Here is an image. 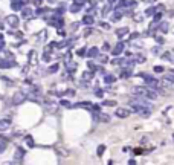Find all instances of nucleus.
<instances>
[{"label": "nucleus", "mask_w": 174, "mask_h": 165, "mask_svg": "<svg viewBox=\"0 0 174 165\" xmlns=\"http://www.w3.org/2000/svg\"><path fill=\"white\" fill-rule=\"evenodd\" d=\"M98 58H101V63H107V61H109L105 55H101V57H98Z\"/></svg>", "instance_id": "nucleus-42"}, {"label": "nucleus", "mask_w": 174, "mask_h": 165, "mask_svg": "<svg viewBox=\"0 0 174 165\" xmlns=\"http://www.w3.org/2000/svg\"><path fill=\"white\" fill-rule=\"evenodd\" d=\"M93 77V71H89V72H84V80H87L89 81L90 78Z\"/></svg>", "instance_id": "nucleus-29"}, {"label": "nucleus", "mask_w": 174, "mask_h": 165, "mask_svg": "<svg viewBox=\"0 0 174 165\" xmlns=\"http://www.w3.org/2000/svg\"><path fill=\"white\" fill-rule=\"evenodd\" d=\"M160 51H162V47H160V46H156V47H153V49H151L153 54H159Z\"/></svg>", "instance_id": "nucleus-36"}, {"label": "nucleus", "mask_w": 174, "mask_h": 165, "mask_svg": "<svg viewBox=\"0 0 174 165\" xmlns=\"http://www.w3.org/2000/svg\"><path fill=\"white\" fill-rule=\"evenodd\" d=\"M124 43H118L115 47H113V49H112V55H119V54H121L122 51H124Z\"/></svg>", "instance_id": "nucleus-10"}, {"label": "nucleus", "mask_w": 174, "mask_h": 165, "mask_svg": "<svg viewBox=\"0 0 174 165\" xmlns=\"http://www.w3.org/2000/svg\"><path fill=\"white\" fill-rule=\"evenodd\" d=\"M153 17H154V22H156V23H159V20L162 18V12H159V11H157V12H156Z\"/></svg>", "instance_id": "nucleus-31"}, {"label": "nucleus", "mask_w": 174, "mask_h": 165, "mask_svg": "<svg viewBox=\"0 0 174 165\" xmlns=\"http://www.w3.org/2000/svg\"><path fill=\"white\" fill-rule=\"evenodd\" d=\"M163 81H166V82H171V84H174V73L171 72V73H166V75H163Z\"/></svg>", "instance_id": "nucleus-18"}, {"label": "nucleus", "mask_w": 174, "mask_h": 165, "mask_svg": "<svg viewBox=\"0 0 174 165\" xmlns=\"http://www.w3.org/2000/svg\"><path fill=\"white\" fill-rule=\"evenodd\" d=\"M95 96H98V98H101V96H102V90H101V89H96V90H95Z\"/></svg>", "instance_id": "nucleus-38"}, {"label": "nucleus", "mask_w": 174, "mask_h": 165, "mask_svg": "<svg viewBox=\"0 0 174 165\" xmlns=\"http://www.w3.org/2000/svg\"><path fill=\"white\" fill-rule=\"evenodd\" d=\"M72 14H76V12H79L81 11V5H76V3H73L72 6H70V9H69Z\"/></svg>", "instance_id": "nucleus-20"}, {"label": "nucleus", "mask_w": 174, "mask_h": 165, "mask_svg": "<svg viewBox=\"0 0 174 165\" xmlns=\"http://www.w3.org/2000/svg\"><path fill=\"white\" fill-rule=\"evenodd\" d=\"M102 49H104V51H109V49H110V44H109V43H104V47H102Z\"/></svg>", "instance_id": "nucleus-45"}, {"label": "nucleus", "mask_w": 174, "mask_h": 165, "mask_svg": "<svg viewBox=\"0 0 174 165\" xmlns=\"http://www.w3.org/2000/svg\"><path fill=\"white\" fill-rule=\"evenodd\" d=\"M48 2H49V3H55V2H57V0H48Z\"/></svg>", "instance_id": "nucleus-52"}, {"label": "nucleus", "mask_w": 174, "mask_h": 165, "mask_svg": "<svg viewBox=\"0 0 174 165\" xmlns=\"http://www.w3.org/2000/svg\"><path fill=\"white\" fill-rule=\"evenodd\" d=\"M78 55H84V49H79L78 51Z\"/></svg>", "instance_id": "nucleus-48"}, {"label": "nucleus", "mask_w": 174, "mask_h": 165, "mask_svg": "<svg viewBox=\"0 0 174 165\" xmlns=\"http://www.w3.org/2000/svg\"><path fill=\"white\" fill-rule=\"evenodd\" d=\"M157 11H156V8H153V6H150V8H147L145 9V16H148V17H151V16H154Z\"/></svg>", "instance_id": "nucleus-22"}, {"label": "nucleus", "mask_w": 174, "mask_h": 165, "mask_svg": "<svg viewBox=\"0 0 174 165\" xmlns=\"http://www.w3.org/2000/svg\"><path fill=\"white\" fill-rule=\"evenodd\" d=\"M98 54H99V49H98V47H92V49L87 51V58H95Z\"/></svg>", "instance_id": "nucleus-13"}, {"label": "nucleus", "mask_w": 174, "mask_h": 165, "mask_svg": "<svg viewBox=\"0 0 174 165\" xmlns=\"http://www.w3.org/2000/svg\"><path fill=\"white\" fill-rule=\"evenodd\" d=\"M124 58H116V60H112V64H121V63H124Z\"/></svg>", "instance_id": "nucleus-35"}, {"label": "nucleus", "mask_w": 174, "mask_h": 165, "mask_svg": "<svg viewBox=\"0 0 174 165\" xmlns=\"http://www.w3.org/2000/svg\"><path fill=\"white\" fill-rule=\"evenodd\" d=\"M128 165H136V161H133V159H131V161L128 162Z\"/></svg>", "instance_id": "nucleus-50"}, {"label": "nucleus", "mask_w": 174, "mask_h": 165, "mask_svg": "<svg viewBox=\"0 0 174 165\" xmlns=\"http://www.w3.org/2000/svg\"><path fill=\"white\" fill-rule=\"evenodd\" d=\"M107 165H113V161H109V164H107Z\"/></svg>", "instance_id": "nucleus-54"}, {"label": "nucleus", "mask_w": 174, "mask_h": 165, "mask_svg": "<svg viewBox=\"0 0 174 165\" xmlns=\"http://www.w3.org/2000/svg\"><path fill=\"white\" fill-rule=\"evenodd\" d=\"M122 16H124V12H121L119 9H115V12H113V17H112V20H113V22H118V20L121 18Z\"/></svg>", "instance_id": "nucleus-16"}, {"label": "nucleus", "mask_w": 174, "mask_h": 165, "mask_svg": "<svg viewBox=\"0 0 174 165\" xmlns=\"http://www.w3.org/2000/svg\"><path fill=\"white\" fill-rule=\"evenodd\" d=\"M102 106H116V101H113V99H107L102 102Z\"/></svg>", "instance_id": "nucleus-30"}, {"label": "nucleus", "mask_w": 174, "mask_h": 165, "mask_svg": "<svg viewBox=\"0 0 174 165\" xmlns=\"http://www.w3.org/2000/svg\"><path fill=\"white\" fill-rule=\"evenodd\" d=\"M104 150H105V145H99V147H98V150H96V153H98V156H102V153H104Z\"/></svg>", "instance_id": "nucleus-33"}, {"label": "nucleus", "mask_w": 174, "mask_h": 165, "mask_svg": "<svg viewBox=\"0 0 174 165\" xmlns=\"http://www.w3.org/2000/svg\"><path fill=\"white\" fill-rule=\"evenodd\" d=\"M64 11H66V8L63 5V6H60V8H57L55 11H53V14H55V16H61V14H64Z\"/></svg>", "instance_id": "nucleus-25"}, {"label": "nucleus", "mask_w": 174, "mask_h": 165, "mask_svg": "<svg viewBox=\"0 0 174 165\" xmlns=\"http://www.w3.org/2000/svg\"><path fill=\"white\" fill-rule=\"evenodd\" d=\"M12 66H15V61H6L3 58L0 61V67L2 69H8V67H12Z\"/></svg>", "instance_id": "nucleus-12"}, {"label": "nucleus", "mask_w": 174, "mask_h": 165, "mask_svg": "<svg viewBox=\"0 0 174 165\" xmlns=\"http://www.w3.org/2000/svg\"><path fill=\"white\" fill-rule=\"evenodd\" d=\"M34 2H35V5H40V3L43 2V0H34Z\"/></svg>", "instance_id": "nucleus-51"}, {"label": "nucleus", "mask_w": 174, "mask_h": 165, "mask_svg": "<svg viewBox=\"0 0 174 165\" xmlns=\"http://www.w3.org/2000/svg\"><path fill=\"white\" fill-rule=\"evenodd\" d=\"M139 37V32H133L131 35H130V40H135V38H138Z\"/></svg>", "instance_id": "nucleus-41"}, {"label": "nucleus", "mask_w": 174, "mask_h": 165, "mask_svg": "<svg viewBox=\"0 0 174 165\" xmlns=\"http://www.w3.org/2000/svg\"><path fill=\"white\" fill-rule=\"evenodd\" d=\"M130 113H131V110L125 109V107H118V109L115 110V115L118 116V118H121V119H124V118H128V116H130Z\"/></svg>", "instance_id": "nucleus-4"}, {"label": "nucleus", "mask_w": 174, "mask_h": 165, "mask_svg": "<svg viewBox=\"0 0 174 165\" xmlns=\"http://www.w3.org/2000/svg\"><path fill=\"white\" fill-rule=\"evenodd\" d=\"M26 101V95L22 93V92H17L12 95V104L14 106H20V104H23V102Z\"/></svg>", "instance_id": "nucleus-3"}, {"label": "nucleus", "mask_w": 174, "mask_h": 165, "mask_svg": "<svg viewBox=\"0 0 174 165\" xmlns=\"http://www.w3.org/2000/svg\"><path fill=\"white\" fill-rule=\"evenodd\" d=\"M32 16H34V11H32L29 6H26V8L22 9V17H23V18H31Z\"/></svg>", "instance_id": "nucleus-9"}, {"label": "nucleus", "mask_w": 174, "mask_h": 165, "mask_svg": "<svg viewBox=\"0 0 174 165\" xmlns=\"http://www.w3.org/2000/svg\"><path fill=\"white\" fill-rule=\"evenodd\" d=\"M11 121L9 119H0V132H3V130H6L9 127Z\"/></svg>", "instance_id": "nucleus-15"}, {"label": "nucleus", "mask_w": 174, "mask_h": 165, "mask_svg": "<svg viewBox=\"0 0 174 165\" xmlns=\"http://www.w3.org/2000/svg\"><path fill=\"white\" fill-rule=\"evenodd\" d=\"M163 71H165L163 66H154V72H156V73H162Z\"/></svg>", "instance_id": "nucleus-32"}, {"label": "nucleus", "mask_w": 174, "mask_h": 165, "mask_svg": "<svg viewBox=\"0 0 174 165\" xmlns=\"http://www.w3.org/2000/svg\"><path fill=\"white\" fill-rule=\"evenodd\" d=\"M84 35L87 37V35H92V29H90V28H89V29H86L84 31Z\"/></svg>", "instance_id": "nucleus-43"}, {"label": "nucleus", "mask_w": 174, "mask_h": 165, "mask_svg": "<svg viewBox=\"0 0 174 165\" xmlns=\"http://www.w3.org/2000/svg\"><path fill=\"white\" fill-rule=\"evenodd\" d=\"M145 2H148V3H151V2H156V0H145Z\"/></svg>", "instance_id": "nucleus-53"}, {"label": "nucleus", "mask_w": 174, "mask_h": 165, "mask_svg": "<svg viewBox=\"0 0 174 165\" xmlns=\"http://www.w3.org/2000/svg\"><path fill=\"white\" fill-rule=\"evenodd\" d=\"M119 75H121V78H130L131 75H133L131 67H124V69H121V72H119Z\"/></svg>", "instance_id": "nucleus-7"}, {"label": "nucleus", "mask_w": 174, "mask_h": 165, "mask_svg": "<svg viewBox=\"0 0 174 165\" xmlns=\"http://www.w3.org/2000/svg\"><path fill=\"white\" fill-rule=\"evenodd\" d=\"M154 38H156V41H157V43H160V44H163V41H165V40H163L162 37H159V35H154Z\"/></svg>", "instance_id": "nucleus-39"}, {"label": "nucleus", "mask_w": 174, "mask_h": 165, "mask_svg": "<svg viewBox=\"0 0 174 165\" xmlns=\"http://www.w3.org/2000/svg\"><path fill=\"white\" fill-rule=\"evenodd\" d=\"M133 93H136V96L151 99V101H154L157 98V90H154V89H151L148 86H135L133 87Z\"/></svg>", "instance_id": "nucleus-1"}, {"label": "nucleus", "mask_w": 174, "mask_h": 165, "mask_svg": "<svg viewBox=\"0 0 174 165\" xmlns=\"http://www.w3.org/2000/svg\"><path fill=\"white\" fill-rule=\"evenodd\" d=\"M127 34H128V28H119V29L116 31V35L119 37V38H122V37H125Z\"/></svg>", "instance_id": "nucleus-14"}, {"label": "nucleus", "mask_w": 174, "mask_h": 165, "mask_svg": "<svg viewBox=\"0 0 174 165\" xmlns=\"http://www.w3.org/2000/svg\"><path fill=\"white\" fill-rule=\"evenodd\" d=\"M6 147H8V144H6L5 141H3V142H0V153H3V151L6 150Z\"/></svg>", "instance_id": "nucleus-34"}, {"label": "nucleus", "mask_w": 174, "mask_h": 165, "mask_svg": "<svg viewBox=\"0 0 174 165\" xmlns=\"http://www.w3.org/2000/svg\"><path fill=\"white\" fill-rule=\"evenodd\" d=\"M99 25H101L102 28H105V29H109V25H107V23H102V22H101V23H99Z\"/></svg>", "instance_id": "nucleus-47"}, {"label": "nucleus", "mask_w": 174, "mask_h": 165, "mask_svg": "<svg viewBox=\"0 0 174 165\" xmlns=\"http://www.w3.org/2000/svg\"><path fill=\"white\" fill-rule=\"evenodd\" d=\"M162 60H166V61H171V60H173V57H171V52H165V54L162 55Z\"/></svg>", "instance_id": "nucleus-27"}, {"label": "nucleus", "mask_w": 174, "mask_h": 165, "mask_svg": "<svg viewBox=\"0 0 174 165\" xmlns=\"http://www.w3.org/2000/svg\"><path fill=\"white\" fill-rule=\"evenodd\" d=\"M75 3H76V5H81V6H83V5L86 3V0H75Z\"/></svg>", "instance_id": "nucleus-44"}, {"label": "nucleus", "mask_w": 174, "mask_h": 165, "mask_svg": "<svg viewBox=\"0 0 174 165\" xmlns=\"http://www.w3.org/2000/svg\"><path fill=\"white\" fill-rule=\"evenodd\" d=\"M51 26H53V28H57V29H60V28H63L64 26V18L61 17V16H53L49 18V22H48Z\"/></svg>", "instance_id": "nucleus-2"}, {"label": "nucleus", "mask_w": 174, "mask_h": 165, "mask_svg": "<svg viewBox=\"0 0 174 165\" xmlns=\"http://www.w3.org/2000/svg\"><path fill=\"white\" fill-rule=\"evenodd\" d=\"M135 61H136V63H140V64H142V63H145V57H144V55H136V57H135Z\"/></svg>", "instance_id": "nucleus-26"}, {"label": "nucleus", "mask_w": 174, "mask_h": 165, "mask_svg": "<svg viewBox=\"0 0 174 165\" xmlns=\"http://www.w3.org/2000/svg\"><path fill=\"white\" fill-rule=\"evenodd\" d=\"M25 141L28 142V147H34V145H35V144H34V139H32L31 135H26V136H25Z\"/></svg>", "instance_id": "nucleus-23"}, {"label": "nucleus", "mask_w": 174, "mask_h": 165, "mask_svg": "<svg viewBox=\"0 0 174 165\" xmlns=\"http://www.w3.org/2000/svg\"><path fill=\"white\" fill-rule=\"evenodd\" d=\"M48 11H49V8H38V9L35 11V14H37V16H41V14L48 12Z\"/></svg>", "instance_id": "nucleus-28"}, {"label": "nucleus", "mask_w": 174, "mask_h": 165, "mask_svg": "<svg viewBox=\"0 0 174 165\" xmlns=\"http://www.w3.org/2000/svg\"><path fill=\"white\" fill-rule=\"evenodd\" d=\"M83 23H84V25H87V26L93 25V17L90 16V14H89V16H86V17L83 18Z\"/></svg>", "instance_id": "nucleus-19"}, {"label": "nucleus", "mask_w": 174, "mask_h": 165, "mask_svg": "<svg viewBox=\"0 0 174 165\" xmlns=\"http://www.w3.org/2000/svg\"><path fill=\"white\" fill-rule=\"evenodd\" d=\"M118 0H109V5H113V3H116Z\"/></svg>", "instance_id": "nucleus-49"}, {"label": "nucleus", "mask_w": 174, "mask_h": 165, "mask_svg": "<svg viewBox=\"0 0 174 165\" xmlns=\"http://www.w3.org/2000/svg\"><path fill=\"white\" fill-rule=\"evenodd\" d=\"M23 156H25V150H23L22 147H17L15 153H14V162L22 164V162H23Z\"/></svg>", "instance_id": "nucleus-5"}, {"label": "nucleus", "mask_w": 174, "mask_h": 165, "mask_svg": "<svg viewBox=\"0 0 174 165\" xmlns=\"http://www.w3.org/2000/svg\"><path fill=\"white\" fill-rule=\"evenodd\" d=\"M58 69H60V64H52V66H49L48 72L49 73H55V72H58Z\"/></svg>", "instance_id": "nucleus-24"}, {"label": "nucleus", "mask_w": 174, "mask_h": 165, "mask_svg": "<svg viewBox=\"0 0 174 165\" xmlns=\"http://www.w3.org/2000/svg\"><path fill=\"white\" fill-rule=\"evenodd\" d=\"M93 118H95L96 121H99V122H109L110 121V116L105 115V113H101V112H95L93 113Z\"/></svg>", "instance_id": "nucleus-6"}, {"label": "nucleus", "mask_w": 174, "mask_h": 165, "mask_svg": "<svg viewBox=\"0 0 174 165\" xmlns=\"http://www.w3.org/2000/svg\"><path fill=\"white\" fill-rule=\"evenodd\" d=\"M64 95H67V96H73L75 95V90H72V89H69V90H66Z\"/></svg>", "instance_id": "nucleus-37"}, {"label": "nucleus", "mask_w": 174, "mask_h": 165, "mask_svg": "<svg viewBox=\"0 0 174 165\" xmlns=\"http://www.w3.org/2000/svg\"><path fill=\"white\" fill-rule=\"evenodd\" d=\"M43 106L46 107V109H48V110H51V112H53V110H55V102H53V101H49V99H44L43 101Z\"/></svg>", "instance_id": "nucleus-11"}, {"label": "nucleus", "mask_w": 174, "mask_h": 165, "mask_svg": "<svg viewBox=\"0 0 174 165\" xmlns=\"http://www.w3.org/2000/svg\"><path fill=\"white\" fill-rule=\"evenodd\" d=\"M171 54H174V49H173V51H171Z\"/></svg>", "instance_id": "nucleus-55"}, {"label": "nucleus", "mask_w": 174, "mask_h": 165, "mask_svg": "<svg viewBox=\"0 0 174 165\" xmlns=\"http://www.w3.org/2000/svg\"><path fill=\"white\" fill-rule=\"evenodd\" d=\"M0 165H18V164L14 162V161H9V162H3V164H0Z\"/></svg>", "instance_id": "nucleus-40"}, {"label": "nucleus", "mask_w": 174, "mask_h": 165, "mask_svg": "<svg viewBox=\"0 0 174 165\" xmlns=\"http://www.w3.org/2000/svg\"><path fill=\"white\" fill-rule=\"evenodd\" d=\"M58 35H61V37H64V35H66V32H64V31H61V29H60V31H58Z\"/></svg>", "instance_id": "nucleus-46"}, {"label": "nucleus", "mask_w": 174, "mask_h": 165, "mask_svg": "<svg viewBox=\"0 0 174 165\" xmlns=\"http://www.w3.org/2000/svg\"><path fill=\"white\" fill-rule=\"evenodd\" d=\"M6 22H8L9 26L17 28V26H18V17H17V16H8V17H6Z\"/></svg>", "instance_id": "nucleus-8"}, {"label": "nucleus", "mask_w": 174, "mask_h": 165, "mask_svg": "<svg viewBox=\"0 0 174 165\" xmlns=\"http://www.w3.org/2000/svg\"><path fill=\"white\" fill-rule=\"evenodd\" d=\"M159 31L165 34L166 31H168V23H166V22H160L159 23Z\"/></svg>", "instance_id": "nucleus-21"}, {"label": "nucleus", "mask_w": 174, "mask_h": 165, "mask_svg": "<svg viewBox=\"0 0 174 165\" xmlns=\"http://www.w3.org/2000/svg\"><path fill=\"white\" fill-rule=\"evenodd\" d=\"M104 81L107 82V84H113V82H115L116 81V77H115V75H105V77H104Z\"/></svg>", "instance_id": "nucleus-17"}]
</instances>
